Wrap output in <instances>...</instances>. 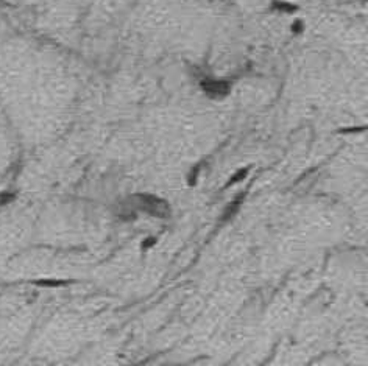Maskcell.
Returning <instances> with one entry per match:
<instances>
[{"label": "cell", "mask_w": 368, "mask_h": 366, "mask_svg": "<svg viewBox=\"0 0 368 366\" xmlns=\"http://www.w3.org/2000/svg\"><path fill=\"white\" fill-rule=\"evenodd\" d=\"M133 203L138 209L147 212V214L153 215V217H158V218H167L170 215V207L167 204V201L154 197V195H134L133 198Z\"/></svg>", "instance_id": "6da1fadb"}, {"label": "cell", "mask_w": 368, "mask_h": 366, "mask_svg": "<svg viewBox=\"0 0 368 366\" xmlns=\"http://www.w3.org/2000/svg\"><path fill=\"white\" fill-rule=\"evenodd\" d=\"M205 90H208L209 94H214V95H223L228 90V84L217 83V81H211V83H206L205 84Z\"/></svg>", "instance_id": "7a4b0ae2"}, {"label": "cell", "mask_w": 368, "mask_h": 366, "mask_svg": "<svg viewBox=\"0 0 368 366\" xmlns=\"http://www.w3.org/2000/svg\"><path fill=\"white\" fill-rule=\"evenodd\" d=\"M14 200V195L13 194H7V192H4V194H0V207L8 204L10 201Z\"/></svg>", "instance_id": "3957f363"}]
</instances>
